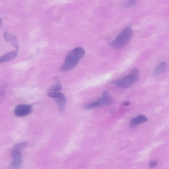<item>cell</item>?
Instances as JSON below:
<instances>
[{
  "label": "cell",
  "instance_id": "16",
  "mask_svg": "<svg viewBox=\"0 0 169 169\" xmlns=\"http://www.w3.org/2000/svg\"><path fill=\"white\" fill-rule=\"evenodd\" d=\"M130 104V102L129 101H126L123 103V105L125 106H128Z\"/></svg>",
  "mask_w": 169,
  "mask_h": 169
},
{
  "label": "cell",
  "instance_id": "5",
  "mask_svg": "<svg viewBox=\"0 0 169 169\" xmlns=\"http://www.w3.org/2000/svg\"><path fill=\"white\" fill-rule=\"evenodd\" d=\"M112 102V98L109 92L105 91L102 93V97L97 100L86 105L84 109L87 110L93 109L96 107L109 105Z\"/></svg>",
  "mask_w": 169,
  "mask_h": 169
},
{
  "label": "cell",
  "instance_id": "15",
  "mask_svg": "<svg viewBox=\"0 0 169 169\" xmlns=\"http://www.w3.org/2000/svg\"><path fill=\"white\" fill-rule=\"evenodd\" d=\"M157 164V161L156 160L151 161L150 162L149 166L150 167L153 168L156 166Z\"/></svg>",
  "mask_w": 169,
  "mask_h": 169
},
{
  "label": "cell",
  "instance_id": "6",
  "mask_svg": "<svg viewBox=\"0 0 169 169\" xmlns=\"http://www.w3.org/2000/svg\"><path fill=\"white\" fill-rule=\"evenodd\" d=\"M47 95L48 97L55 99L60 111L64 110L66 105L67 99L63 94L59 91H51L49 92Z\"/></svg>",
  "mask_w": 169,
  "mask_h": 169
},
{
  "label": "cell",
  "instance_id": "14",
  "mask_svg": "<svg viewBox=\"0 0 169 169\" xmlns=\"http://www.w3.org/2000/svg\"><path fill=\"white\" fill-rule=\"evenodd\" d=\"M136 0H128L126 3L125 6L127 7H132L136 4Z\"/></svg>",
  "mask_w": 169,
  "mask_h": 169
},
{
  "label": "cell",
  "instance_id": "10",
  "mask_svg": "<svg viewBox=\"0 0 169 169\" xmlns=\"http://www.w3.org/2000/svg\"><path fill=\"white\" fill-rule=\"evenodd\" d=\"M167 67L166 63L164 61H162L155 67L153 74L157 75L163 74L166 71Z\"/></svg>",
  "mask_w": 169,
  "mask_h": 169
},
{
  "label": "cell",
  "instance_id": "13",
  "mask_svg": "<svg viewBox=\"0 0 169 169\" xmlns=\"http://www.w3.org/2000/svg\"><path fill=\"white\" fill-rule=\"evenodd\" d=\"M10 42L11 44H12L13 47L16 48V50H18L19 45L16 36H13L12 38H11Z\"/></svg>",
  "mask_w": 169,
  "mask_h": 169
},
{
  "label": "cell",
  "instance_id": "11",
  "mask_svg": "<svg viewBox=\"0 0 169 169\" xmlns=\"http://www.w3.org/2000/svg\"><path fill=\"white\" fill-rule=\"evenodd\" d=\"M62 89V85L60 83L52 84L48 89V91H59Z\"/></svg>",
  "mask_w": 169,
  "mask_h": 169
},
{
  "label": "cell",
  "instance_id": "1",
  "mask_svg": "<svg viewBox=\"0 0 169 169\" xmlns=\"http://www.w3.org/2000/svg\"><path fill=\"white\" fill-rule=\"evenodd\" d=\"M85 54V51L82 47H78L73 49L67 55L65 62L60 69L61 71L66 72L74 68Z\"/></svg>",
  "mask_w": 169,
  "mask_h": 169
},
{
  "label": "cell",
  "instance_id": "7",
  "mask_svg": "<svg viewBox=\"0 0 169 169\" xmlns=\"http://www.w3.org/2000/svg\"><path fill=\"white\" fill-rule=\"evenodd\" d=\"M33 110L31 106L27 105L21 104L17 105L14 110L15 115L18 117H24L31 113Z\"/></svg>",
  "mask_w": 169,
  "mask_h": 169
},
{
  "label": "cell",
  "instance_id": "2",
  "mask_svg": "<svg viewBox=\"0 0 169 169\" xmlns=\"http://www.w3.org/2000/svg\"><path fill=\"white\" fill-rule=\"evenodd\" d=\"M133 35V30L131 26H129L122 30L115 39L111 42L110 45L116 49L123 48L131 39Z\"/></svg>",
  "mask_w": 169,
  "mask_h": 169
},
{
  "label": "cell",
  "instance_id": "12",
  "mask_svg": "<svg viewBox=\"0 0 169 169\" xmlns=\"http://www.w3.org/2000/svg\"><path fill=\"white\" fill-rule=\"evenodd\" d=\"M13 36V34L7 32H5L3 34V37L5 40L8 42H10Z\"/></svg>",
  "mask_w": 169,
  "mask_h": 169
},
{
  "label": "cell",
  "instance_id": "8",
  "mask_svg": "<svg viewBox=\"0 0 169 169\" xmlns=\"http://www.w3.org/2000/svg\"><path fill=\"white\" fill-rule=\"evenodd\" d=\"M147 118L143 115H140L132 119L129 122L130 127L133 128L138 125L147 121Z\"/></svg>",
  "mask_w": 169,
  "mask_h": 169
},
{
  "label": "cell",
  "instance_id": "9",
  "mask_svg": "<svg viewBox=\"0 0 169 169\" xmlns=\"http://www.w3.org/2000/svg\"><path fill=\"white\" fill-rule=\"evenodd\" d=\"M18 50L7 53L0 57V64L7 62L14 59L18 55Z\"/></svg>",
  "mask_w": 169,
  "mask_h": 169
},
{
  "label": "cell",
  "instance_id": "17",
  "mask_svg": "<svg viewBox=\"0 0 169 169\" xmlns=\"http://www.w3.org/2000/svg\"><path fill=\"white\" fill-rule=\"evenodd\" d=\"M2 22L1 19V18H0V26H1L2 24Z\"/></svg>",
  "mask_w": 169,
  "mask_h": 169
},
{
  "label": "cell",
  "instance_id": "4",
  "mask_svg": "<svg viewBox=\"0 0 169 169\" xmlns=\"http://www.w3.org/2000/svg\"><path fill=\"white\" fill-rule=\"evenodd\" d=\"M27 144V142H23L15 145L12 148V160L11 164L12 168H18L21 166L23 159L21 150L25 147Z\"/></svg>",
  "mask_w": 169,
  "mask_h": 169
},
{
  "label": "cell",
  "instance_id": "3",
  "mask_svg": "<svg viewBox=\"0 0 169 169\" xmlns=\"http://www.w3.org/2000/svg\"><path fill=\"white\" fill-rule=\"evenodd\" d=\"M139 78V72L136 68H134L129 74L120 79L115 80L112 83L114 85L122 88H126L131 86L137 82Z\"/></svg>",
  "mask_w": 169,
  "mask_h": 169
}]
</instances>
